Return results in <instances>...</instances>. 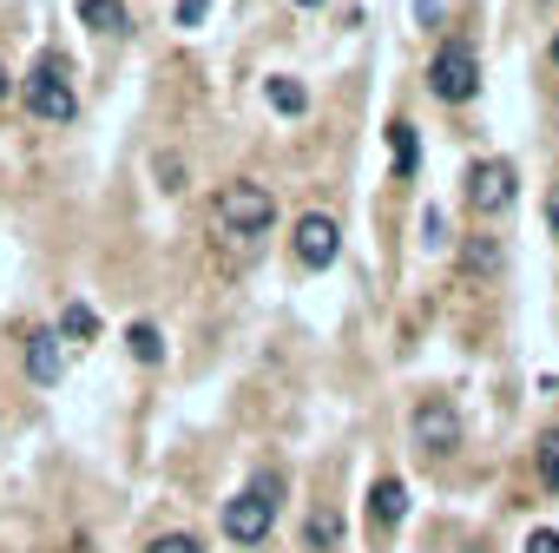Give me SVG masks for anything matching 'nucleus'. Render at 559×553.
I'll return each instance as SVG.
<instances>
[{
    "label": "nucleus",
    "instance_id": "1",
    "mask_svg": "<svg viewBox=\"0 0 559 553\" xmlns=\"http://www.w3.org/2000/svg\"><path fill=\"white\" fill-rule=\"evenodd\" d=\"M276 507H284V474L263 468L243 494H230V501H224V533H230L237 546H257V540H270Z\"/></svg>",
    "mask_w": 559,
    "mask_h": 553
},
{
    "label": "nucleus",
    "instance_id": "2",
    "mask_svg": "<svg viewBox=\"0 0 559 553\" xmlns=\"http://www.w3.org/2000/svg\"><path fill=\"white\" fill-rule=\"evenodd\" d=\"M270 224H276V198H270V185H257V178H237V185H224L217 191V231L224 237H270Z\"/></svg>",
    "mask_w": 559,
    "mask_h": 553
},
{
    "label": "nucleus",
    "instance_id": "3",
    "mask_svg": "<svg viewBox=\"0 0 559 553\" xmlns=\"http://www.w3.org/2000/svg\"><path fill=\"white\" fill-rule=\"evenodd\" d=\"M21 99H27V113H34V119H47V126H67V119L80 113V93H73V73H67V60H60V54H40V60H34V73H27Z\"/></svg>",
    "mask_w": 559,
    "mask_h": 553
},
{
    "label": "nucleus",
    "instance_id": "4",
    "mask_svg": "<svg viewBox=\"0 0 559 553\" xmlns=\"http://www.w3.org/2000/svg\"><path fill=\"white\" fill-rule=\"evenodd\" d=\"M428 93L448 99V106H467V99L480 93V60H474L467 40H448V47L428 60Z\"/></svg>",
    "mask_w": 559,
    "mask_h": 553
},
{
    "label": "nucleus",
    "instance_id": "5",
    "mask_svg": "<svg viewBox=\"0 0 559 553\" xmlns=\"http://www.w3.org/2000/svg\"><path fill=\"white\" fill-rule=\"evenodd\" d=\"M513 198H520V178H513L507 158H474V165H467V204H474L480 217H500Z\"/></svg>",
    "mask_w": 559,
    "mask_h": 553
},
{
    "label": "nucleus",
    "instance_id": "6",
    "mask_svg": "<svg viewBox=\"0 0 559 553\" xmlns=\"http://www.w3.org/2000/svg\"><path fill=\"white\" fill-rule=\"evenodd\" d=\"M408 435H415V448H421V455H454V448H461V415H454V402H448V396L415 402Z\"/></svg>",
    "mask_w": 559,
    "mask_h": 553
},
{
    "label": "nucleus",
    "instance_id": "7",
    "mask_svg": "<svg viewBox=\"0 0 559 553\" xmlns=\"http://www.w3.org/2000/svg\"><path fill=\"white\" fill-rule=\"evenodd\" d=\"M297 257H304L310 270H330V263L343 257V231H336L330 211H304V217H297Z\"/></svg>",
    "mask_w": 559,
    "mask_h": 553
},
{
    "label": "nucleus",
    "instance_id": "8",
    "mask_svg": "<svg viewBox=\"0 0 559 553\" xmlns=\"http://www.w3.org/2000/svg\"><path fill=\"white\" fill-rule=\"evenodd\" d=\"M402 514H408V487H402L395 474H382V481L369 487V533H395Z\"/></svg>",
    "mask_w": 559,
    "mask_h": 553
},
{
    "label": "nucleus",
    "instance_id": "9",
    "mask_svg": "<svg viewBox=\"0 0 559 553\" xmlns=\"http://www.w3.org/2000/svg\"><path fill=\"white\" fill-rule=\"evenodd\" d=\"M27 376H34L40 389L60 383V330H34V337H27Z\"/></svg>",
    "mask_w": 559,
    "mask_h": 553
},
{
    "label": "nucleus",
    "instance_id": "10",
    "mask_svg": "<svg viewBox=\"0 0 559 553\" xmlns=\"http://www.w3.org/2000/svg\"><path fill=\"white\" fill-rule=\"evenodd\" d=\"M263 99H270V113H284V119H304V113H310V93H304V80H290V73H276V80L263 86Z\"/></svg>",
    "mask_w": 559,
    "mask_h": 553
},
{
    "label": "nucleus",
    "instance_id": "11",
    "mask_svg": "<svg viewBox=\"0 0 559 553\" xmlns=\"http://www.w3.org/2000/svg\"><path fill=\"white\" fill-rule=\"evenodd\" d=\"M304 540H310L317 553H330V546L343 540V514H336V507H317V514H310V527H304Z\"/></svg>",
    "mask_w": 559,
    "mask_h": 553
},
{
    "label": "nucleus",
    "instance_id": "12",
    "mask_svg": "<svg viewBox=\"0 0 559 553\" xmlns=\"http://www.w3.org/2000/svg\"><path fill=\"white\" fill-rule=\"evenodd\" d=\"M80 21L93 34H119L126 27V8H119V0H80Z\"/></svg>",
    "mask_w": 559,
    "mask_h": 553
},
{
    "label": "nucleus",
    "instance_id": "13",
    "mask_svg": "<svg viewBox=\"0 0 559 553\" xmlns=\"http://www.w3.org/2000/svg\"><path fill=\"white\" fill-rule=\"evenodd\" d=\"M533 468H539V481L559 494V428H546V435H539V448H533Z\"/></svg>",
    "mask_w": 559,
    "mask_h": 553
},
{
    "label": "nucleus",
    "instance_id": "14",
    "mask_svg": "<svg viewBox=\"0 0 559 553\" xmlns=\"http://www.w3.org/2000/svg\"><path fill=\"white\" fill-rule=\"evenodd\" d=\"M461 270H500V244L493 237H467V250H461Z\"/></svg>",
    "mask_w": 559,
    "mask_h": 553
},
{
    "label": "nucleus",
    "instance_id": "15",
    "mask_svg": "<svg viewBox=\"0 0 559 553\" xmlns=\"http://www.w3.org/2000/svg\"><path fill=\"white\" fill-rule=\"evenodd\" d=\"M389 145H395V172L408 178V172H415V126L395 119V126H389Z\"/></svg>",
    "mask_w": 559,
    "mask_h": 553
},
{
    "label": "nucleus",
    "instance_id": "16",
    "mask_svg": "<svg viewBox=\"0 0 559 553\" xmlns=\"http://www.w3.org/2000/svg\"><path fill=\"white\" fill-rule=\"evenodd\" d=\"M126 343H132V356H139V363H158V356H165V337H158L152 323H132V330H126Z\"/></svg>",
    "mask_w": 559,
    "mask_h": 553
},
{
    "label": "nucleus",
    "instance_id": "17",
    "mask_svg": "<svg viewBox=\"0 0 559 553\" xmlns=\"http://www.w3.org/2000/svg\"><path fill=\"white\" fill-rule=\"evenodd\" d=\"M60 330H67V337H93L99 323H93V310H86V304H67V317H60Z\"/></svg>",
    "mask_w": 559,
    "mask_h": 553
},
{
    "label": "nucleus",
    "instance_id": "18",
    "mask_svg": "<svg viewBox=\"0 0 559 553\" xmlns=\"http://www.w3.org/2000/svg\"><path fill=\"white\" fill-rule=\"evenodd\" d=\"M145 553H204V546H198L191 533H158V540H152Z\"/></svg>",
    "mask_w": 559,
    "mask_h": 553
},
{
    "label": "nucleus",
    "instance_id": "19",
    "mask_svg": "<svg viewBox=\"0 0 559 553\" xmlns=\"http://www.w3.org/2000/svg\"><path fill=\"white\" fill-rule=\"evenodd\" d=\"M526 553H559V533H552V527H533V533H526Z\"/></svg>",
    "mask_w": 559,
    "mask_h": 553
},
{
    "label": "nucleus",
    "instance_id": "20",
    "mask_svg": "<svg viewBox=\"0 0 559 553\" xmlns=\"http://www.w3.org/2000/svg\"><path fill=\"white\" fill-rule=\"evenodd\" d=\"M211 14V0H178V27H198Z\"/></svg>",
    "mask_w": 559,
    "mask_h": 553
},
{
    "label": "nucleus",
    "instance_id": "21",
    "mask_svg": "<svg viewBox=\"0 0 559 553\" xmlns=\"http://www.w3.org/2000/svg\"><path fill=\"white\" fill-rule=\"evenodd\" d=\"M421 237H428V244H448V217H441V211H428V217H421Z\"/></svg>",
    "mask_w": 559,
    "mask_h": 553
},
{
    "label": "nucleus",
    "instance_id": "22",
    "mask_svg": "<svg viewBox=\"0 0 559 553\" xmlns=\"http://www.w3.org/2000/svg\"><path fill=\"white\" fill-rule=\"evenodd\" d=\"M546 224L559 231V185H552V198H546Z\"/></svg>",
    "mask_w": 559,
    "mask_h": 553
},
{
    "label": "nucleus",
    "instance_id": "23",
    "mask_svg": "<svg viewBox=\"0 0 559 553\" xmlns=\"http://www.w3.org/2000/svg\"><path fill=\"white\" fill-rule=\"evenodd\" d=\"M8 86H14V73H8V60H0V99H8Z\"/></svg>",
    "mask_w": 559,
    "mask_h": 553
},
{
    "label": "nucleus",
    "instance_id": "24",
    "mask_svg": "<svg viewBox=\"0 0 559 553\" xmlns=\"http://www.w3.org/2000/svg\"><path fill=\"white\" fill-rule=\"evenodd\" d=\"M297 8H323V0H297Z\"/></svg>",
    "mask_w": 559,
    "mask_h": 553
},
{
    "label": "nucleus",
    "instance_id": "25",
    "mask_svg": "<svg viewBox=\"0 0 559 553\" xmlns=\"http://www.w3.org/2000/svg\"><path fill=\"white\" fill-rule=\"evenodd\" d=\"M552 60H559V34H552Z\"/></svg>",
    "mask_w": 559,
    "mask_h": 553
}]
</instances>
